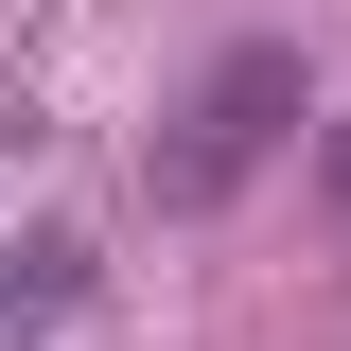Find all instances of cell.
Segmentation results:
<instances>
[{"label":"cell","instance_id":"cell-1","mask_svg":"<svg viewBox=\"0 0 351 351\" xmlns=\"http://www.w3.org/2000/svg\"><path fill=\"white\" fill-rule=\"evenodd\" d=\"M281 141H299V53L246 36V53H211V71H193V106L158 123V193H176V211H211V193H246Z\"/></svg>","mask_w":351,"mask_h":351},{"label":"cell","instance_id":"cell-2","mask_svg":"<svg viewBox=\"0 0 351 351\" xmlns=\"http://www.w3.org/2000/svg\"><path fill=\"white\" fill-rule=\"evenodd\" d=\"M71 281H88V246H18V281H0V351L53 334V316H71Z\"/></svg>","mask_w":351,"mask_h":351},{"label":"cell","instance_id":"cell-3","mask_svg":"<svg viewBox=\"0 0 351 351\" xmlns=\"http://www.w3.org/2000/svg\"><path fill=\"white\" fill-rule=\"evenodd\" d=\"M316 176H334V211H351V123H334V158H316Z\"/></svg>","mask_w":351,"mask_h":351}]
</instances>
